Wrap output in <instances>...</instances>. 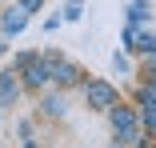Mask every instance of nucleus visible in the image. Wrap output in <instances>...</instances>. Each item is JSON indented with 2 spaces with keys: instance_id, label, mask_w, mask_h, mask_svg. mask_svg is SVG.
<instances>
[{
  "instance_id": "f257e3e1",
  "label": "nucleus",
  "mask_w": 156,
  "mask_h": 148,
  "mask_svg": "<svg viewBox=\"0 0 156 148\" xmlns=\"http://www.w3.org/2000/svg\"><path fill=\"white\" fill-rule=\"evenodd\" d=\"M84 96H88L92 108H112V104H116L112 84H100V80H96V84H88V88H84Z\"/></svg>"
},
{
  "instance_id": "f03ea898",
  "label": "nucleus",
  "mask_w": 156,
  "mask_h": 148,
  "mask_svg": "<svg viewBox=\"0 0 156 148\" xmlns=\"http://www.w3.org/2000/svg\"><path fill=\"white\" fill-rule=\"evenodd\" d=\"M112 128H116V132H132V128H136L132 108H112Z\"/></svg>"
},
{
  "instance_id": "7ed1b4c3",
  "label": "nucleus",
  "mask_w": 156,
  "mask_h": 148,
  "mask_svg": "<svg viewBox=\"0 0 156 148\" xmlns=\"http://www.w3.org/2000/svg\"><path fill=\"white\" fill-rule=\"evenodd\" d=\"M52 76H56L60 84H76V68H72V64H52Z\"/></svg>"
},
{
  "instance_id": "20e7f679",
  "label": "nucleus",
  "mask_w": 156,
  "mask_h": 148,
  "mask_svg": "<svg viewBox=\"0 0 156 148\" xmlns=\"http://www.w3.org/2000/svg\"><path fill=\"white\" fill-rule=\"evenodd\" d=\"M16 28H24V12L20 8H8L4 12V32H16Z\"/></svg>"
},
{
  "instance_id": "39448f33",
  "label": "nucleus",
  "mask_w": 156,
  "mask_h": 148,
  "mask_svg": "<svg viewBox=\"0 0 156 148\" xmlns=\"http://www.w3.org/2000/svg\"><path fill=\"white\" fill-rule=\"evenodd\" d=\"M12 96H16V76L4 72V76H0V100H12Z\"/></svg>"
},
{
  "instance_id": "423d86ee",
  "label": "nucleus",
  "mask_w": 156,
  "mask_h": 148,
  "mask_svg": "<svg viewBox=\"0 0 156 148\" xmlns=\"http://www.w3.org/2000/svg\"><path fill=\"white\" fill-rule=\"evenodd\" d=\"M44 112L48 116H60V112H64V100H60V96H48L44 100Z\"/></svg>"
},
{
  "instance_id": "0eeeda50",
  "label": "nucleus",
  "mask_w": 156,
  "mask_h": 148,
  "mask_svg": "<svg viewBox=\"0 0 156 148\" xmlns=\"http://www.w3.org/2000/svg\"><path fill=\"white\" fill-rule=\"evenodd\" d=\"M140 104H156V84H144L140 88Z\"/></svg>"
},
{
  "instance_id": "6e6552de",
  "label": "nucleus",
  "mask_w": 156,
  "mask_h": 148,
  "mask_svg": "<svg viewBox=\"0 0 156 148\" xmlns=\"http://www.w3.org/2000/svg\"><path fill=\"white\" fill-rule=\"evenodd\" d=\"M144 124L156 128V104H144Z\"/></svg>"
},
{
  "instance_id": "1a4fd4ad",
  "label": "nucleus",
  "mask_w": 156,
  "mask_h": 148,
  "mask_svg": "<svg viewBox=\"0 0 156 148\" xmlns=\"http://www.w3.org/2000/svg\"><path fill=\"white\" fill-rule=\"evenodd\" d=\"M140 48H144V52H156V36H152V32H148V36H140Z\"/></svg>"
},
{
  "instance_id": "9d476101",
  "label": "nucleus",
  "mask_w": 156,
  "mask_h": 148,
  "mask_svg": "<svg viewBox=\"0 0 156 148\" xmlns=\"http://www.w3.org/2000/svg\"><path fill=\"white\" fill-rule=\"evenodd\" d=\"M20 8H40V0H20Z\"/></svg>"
}]
</instances>
